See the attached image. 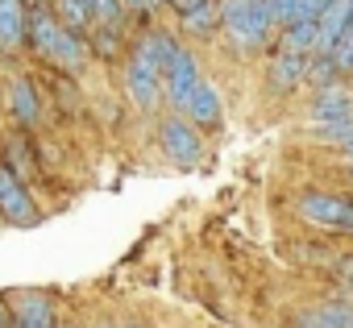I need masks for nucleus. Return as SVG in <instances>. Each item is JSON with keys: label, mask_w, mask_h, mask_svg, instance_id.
Masks as SVG:
<instances>
[{"label": "nucleus", "mask_w": 353, "mask_h": 328, "mask_svg": "<svg viewBox=\"0 0 353 328\" xmlns=\"http://www.w3.org/2000/svg\"><path fill=\"white\" fill-rule=\"evenodd\" d=\"M30 38V0H0V54L26 50Z\"/></svg>", "instance_id": "obj_12"}, {"label": "nucleus", "mask_w": 353, "mask_h": 328, "mask_svg": "<svg viewBox=\"0 0 353 328\" xmlns=\"http://www.w3.org/2000/svg\"><path fill=\"white\" fill-rule=\"evenodd\" d=\"M0 162L5 167H13L17 175H26L30 183L38 179V171H42V162H38V145H34V133L30 129H21V125H13L9 133H5V141H0Z\"/></svg>", "instance_id": "obj_10"}, {"label": "nucleus", "mask_w": 353, "mask_h": 328, "mask_svg": "<svg viewBox=\"0 0 353 328\" xmlns=\"http://www.w3.org/2000/svg\"><path fill=\"white\" fill-rule=\"evenodd\" d=\"M307 63H312V54L274 46V59H270V67H266V88H270L274 96H291L299 83H307Z\"/></svg>", "instance_id": "obj_8"}, {"label": "nucleus", "mask_w": 353, "mask_h": 328, "mask_svg": "<svg viewBox=\"0 0 353 328\" xmlns=\"http://www.w3.org/2000/svg\"><path fill=\"white\" fill-rule=\"evenodd\" d=\"M166 5H170V13H174V17H179V13H188V9H196V5H204V0H166Z\"/></svg>", "instance_id": "obj_24"}, {"label": "nucleus", "mask_w": 353, "mask_h": 328, "mask_svg": "<svg viewBox=\"0 0 353 328\" xmlns=\"http://www.w3.org/2000/svg\"><path fill=\"white\" fill-rule=\"evenodd\" d=\"M59 307L46 291H17L13 299V328H59Z\"/></svg>", "instance_id": "obj_11"}, {"label": "nucleus", "mask_w": 353, "mask_h": 328, "mask_svg": "<svg viewBox=\"0 0 353 328\" xmlns=\"http://www.w3.org/2000/svg\"><path fill=\"white\" fill-rule=\"evenodd\" d=\"M129 5L125 0H96V25H125Z\"/></svg>", "instance_id": "obj_19"}, {"label": "nucleus", "mask_w": 353, "mask_h": 328, "mask_svg": "<svg viewBox=\"0 0 353 328\" xmlns=\"http://www.w3.org/2000/svg\"><path fill=\"white\" fill-rule=\"evenodd\" d=\"M295 212L316 225V229H332V233H349L353 237V196H336V192H299L295 196Z\"/></svg>", "instance_id": "obj_4"}, {"label": "nucleus", "mask_w": 353, "mask_h": 328, "mask_svg": "<svg viewBox=\"0 0 353 328\" xmlns=\"http://www.w3.org/2000/svg\"><path fill=\"white\" fill-rule=\"evenodd\" d=\"M221 34L233 46V54L250 59V54H262L274 42L279 25L270 21L262 0H225V9H221Z\"/></svg>", "instance_id": "obj_2"}, {"label": "nucleus", "mask_w": 353, "mask_h": 328, "mask_svg": "<svg viewBox=\"0 0 353 328\" xmlns=\"http://www.w3.org/2000/svg\"><path fill=\"white\" fill-rule=\"evenodd\" d=\"M349 262H353V258H349Z\"/></svg>", "instance_id": "obj_30"}, {"label": "nucleus", "mask_w": 353, "mask_h": 328, "mask_svg": "<svg viewBox=\"0 0 353 328\" xmlns=\"http://www.w3.org/2000/svg\"><path fill=\"white\" fill-rule=\"evenodd\" d=\"M332 59H336L341 75H353V17H349V30H345V38H341V42H336V50H332Z\"/></svg>", "instance_id": "obj_20"}, {"label": "nucleus", "mask_w": 353, "mask_h": 328, "mask_svg": "<svg viewBox=\"0 0 353 328\" xmlns=\"http://www.w3.org/2000/svg\"><path fill=\"white\" fill-rule=\"evenodd\" d=\"M30 5H50V0H30Z\"/></svg>", "instance_id": "obj_29"}, {"label": "nucleus", "mask_w": 353, "mask_h": 328, "mask_svg": "<svg viewBox=\"0 0 353 328\" xmlns=\"http://www.w3.org/2000/svg\"><path fill=\"white\" fill-rule=\"evenodd\" d=\"M204 79H208V75H204L196 50L179 46V50H174V59L166 63V71H162V96H166V108H170V112H183V104L192 100V92H196Z\"/></svg>", "instance_id": "obj_7"}, {"label": "nucleus", "mask_w": 353, "mask_h": 328, "mask_svg": "<svg viewBox=\"0 0 353 328\" xmlns=\"http://www.w3.org/2000/svg\"><path fill=\"white\" fill-rule=\"evenodd\" d=\"M0 221L5 225H17V229H30L42 221V208H38V196L30 187L26 175H17L13 167L0 162Z\"/></svg>", "instance_id": "obj_5"}, {"label": "nucleus", "mask_w": 353, "mask_h": 328, "mask_svg": "<svg viewBox=\"0 0 353 328\" xmlns=\"http://www.w3.org/2000/svg\"><path fill=\"white\" fill-rule=\"evenodd\" d=\"M117 328H150V324H141V320H121Z\"/></svg>", "instance_id": "obj_26"}, {"label": "nucleus", "mask_w": 353, "mask_h": 328, "mask_svg": "<svg viewBox=\"0 0 353 328\" xmlns=\"http://www.w3.org/2000/svg\"><path fill=\"white\" fill-rule=\"evenodd\" d=\"M0 104H5L9 121L21 125V129H34L46 116L42 92H38L34 75H26V71H5V79H0Z\"/></svg>", "instance_id": "obj_6"}, {"label": "nucleus", "mask_w": 353, "mask_h": 328, "mask_svg": "<svg viewBox=\"0 0 353 328\" xmlns=\"http://www.w3.org/2000/svg\"><path fill=\"white\" fill-rule=\"evenodd\" d=\"M345 162H349V171H353V154H345Z\"/></svg>", "instance_id": "obj_28"}, {"label": "nucleus", "mask_w": 353, "mask_h": 328, "mask_svg": "<svg viewBox=\"0 0 353 328\" xmlns=\"http://www.w3.org/2000/svg\"><path fill=\"white\" fill-rule=\"evenodd\" d=\"M183 116L196 121L204 133L221 129V125H225V100H221V88H216L212 79H204V83L192 92V100L183 104Z\"/></svg>", "instance_id": "obj_13"}, {"label": "nucleus", "mask_w": 353, "mask_h": 328, "mask_svg": "<svg viewBox=\"0 0 353 328\" xmlns=\"http://www.w3.org/2000/svg\"><path fill=\"white\" fill-rule=\"evenodd\" d=\"M266 5V13H270V21L283 30V25H291V17H295V0H262Z\"/></svg>", "instance_id": "obj_22"}, {"label": "nucleus", "mask_w": 353, "mask_h": 328, "mask_svg": "<svg viewBox=\"0 0 353 328\" xmlns=\"http://www.w3.org/2000/svg\"><path fill=\"white\" fill-rule=\"evenodd\" d=\"M54 13L67 30L75 34H88L96 25V0H54Z\"/></svg>", "instance_id": "obj_17"}, {"label": "nucleus", "mask_w": 353, "mask_h": 328, "mask_svg": "<svg viewBox=\"0 0 353 328\" xmlns=\"http://www.w3.org/2000/svg\"><path fill=\"white\" fill-rule=\"evenodd\" d=\"M129 5V17H137L141 25H154L158 9H166V0H125Z\"/></svg>", "instance_id": "obj_21"}, {"label": "nucleus", "mask_w": 353, "mask_h": 328, "mask_svg": "<svg viewBox=\"0 0 353 328\" xmlns=\"http://www.w3.org/2000/svg\"><path fill=\"white\" fill-rule=\"evenodd\" d=\"M121 30H125V25H92V30H88V46H92V54L104 59V63L125 59V38H121Z\"/></svg>", "instance_id": "obj_16"}, {"label": "nucleus", "mask_w": 353, "mask_h": 328, "mask_svg": "<svg viewBox=\"0 0 353 328\" xmlns=\"http://www.w3.org/2000/svg\"><path fill=\"white\" fill-rule=\"evenodd\" d=\"M307 121H316V129L353 125V92L345 88V79L316 92V100H312V108H307Z\"/></svg>", "instance_id": "obj_9"}, {"label": "nucleus", "mask_w": 353, "mask_h": 328, "mask_svg": "<svg viewBox=\"0 0 353 328\" xmlns=\"http://www.w3.org/2000/svg\"><path fill=\"white\" fill-rule=\"evenodd\" d=\"M221 9H225V0H204V5L179 13V30H183L188 38L208 42V38H216V30H221Z\"/></svg>", "instance_id": "obj_15"}, {"label": "nucleus", "mask_w": 353, "mask_h": 328, "mask_svg": "<svg viewBox=\"0 0 353 328\" xmlns=\"http://www.w3.org/2000/svg\"><path fill=\"white\" fill-rule=\"evenodd\" d=\"M0 328H13V303L0 299Z\"/></svg>", "instance_id": "obj_25"}, {"label": "nucleus", "mask_w": 353, "mask_h": 328, "mask_svg": "<svg viewBox=\"0 0 353 328\" xmlns=\"http://www.w3.org/2000/svg\"><path fill=\"white\" fill-rule=\"evenodd\" d=\"M59 328H79V324H75V320H63V324H59Z\"/></svg>", "instance_id": "obj_27"}, {"label": "nucleus", "mask_w": 353, "mask_h": 328, "mask_svg": "<svg viewBox=\"0 0 353 328\" xmlns=\"http://www.w3.org/2000/svg\"><path fill=\"white\" fill-rule=\"evenodd\" d=\"M179 46H183V38L174 34V30H162V25H145L129 42L121 79H125L129 104L137 112H158L166 104V96H162V71H166V63L174 59Z\"/></svg>", "instance_id": "obj_1"}, {"label": "nucleus", "mask_w": 353, "mask_h": 328, "mask_svg": "<svg viewBox=\"0 0 353 328\" xmlns=\"http://www.w3.org/2000/svg\"><path fill=\"white\" fill-rule=\"evenodd\" d=\"M154 141H158V154L170 162V167H183V171L200 167L204 154H208L204 129H200L196 121H188L183 112H166V116H158Z\"/></svg>", "instance_id": "obj_3"}, {"label": "nucleus", "mask_w": 353, "mask_h": 328, "mask_svg": "<svg viewBox=\"0 0 353 328\" xmlns=\"http://www.w3.org/2000/svg\"><path fill=\"white\" fill-rule=\"evenodd\" d=\"M324 5H328V0H295V17L291 21H316L324 13Z\"/></svg>", "instance_id": "obj_23"}, {"label": "nucleus", "mask_w": 353, "mask_h": 328, "mask_svg": "<svg viewBox=\"0 0 353 328\" xmlns=\"http://www.w3.org/2000/svg\"><path fill=\"white\" fill-rule=\"evenodd\" d=\"M291 328H336V320L328 316L324 303H307V307H299L291 316Z\"/></svg>", "instance_id": "obj_18"}, {"label": "nucleus", "mask_w": 353, "mask_h": 328, "mask_svg": "<svg viewBox=\"0 0 353 328\" xmlns=\"http://www.w3.org/2000/svg\"><path fill=\"white\" fill-rule=\"evenodd\" d=\"M349 17H353V0H328L324 13L316 17V54H332L336 50V42L349 30Z\"/></svg>", "instance_id": "obj_14"}]
</instances>
